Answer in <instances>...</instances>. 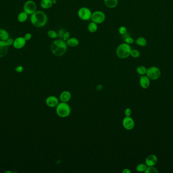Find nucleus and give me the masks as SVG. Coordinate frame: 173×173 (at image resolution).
<instances>
[{
    "label": "nucleus",
    "instance_id": "5701e85b",
    "mask_svg": "<svg viewBox=\"0 0 173 173\" xmlns=\"http://www.w3.org/2000/svg\"><path fill=\"white\" fill-rule=\"evenodd\" d=\"M147 69L144 65H139L136 69V71L138 74L140 75H145L146 74Z\"/></svg>",
    "mask_w": 173,
    "mask_h": 173
},
{
    "label": "nucleus",
    "instance_id": "f257e3e1",
    "mask_svg": "<svg viewBox=\"0 0 173 173\" xmlns=\"http://www.w3.org/2000/svg\"><path fill=\"white\" fill-rule=\"evenodd\" d=\"M30 20L32 25L37 28H42L46 25L48 21L47 14L42 11H36L30 15Z\"/></svg>",
    "mask_w": 173,
    "mask_h": 173
},
{
    "label": "nucleus",
    "instance_id": "412c9836",
    "mask_svg": "<svg viewBox=\"0 0 173 173\" xmlns=\"http://www.w3.org/2000/svg\"><path fill=\"white\" fill-rule=\"evenodd\" d=\"M135 43L138 46L141 47H145L147 45L146 39L143 37H139L136 39Z\"/></svg>",
    "mask_w": 173,
    "mask_h": 173
},
{
    "label": "nucleus",
    "instance_id": "f704fd0d",
    "mask_svg": "<svg viewBox=\"0 0 173 173\" xmlns=\"http://www.w3.org/2000/svg\"><path fill=\"white\" fill-rule=\"evenodd\" d=\"M15 70L18 73L22 72L23 70V68L22 66H18L15 68Z\"/></svg>",
    "mask_w": 173,
    "mask_h": 173
},
{
    "label": "nucleus",
    "instance_id": "4be33fe9",
    "mask_svg": "<svg viewBox=\"0 0 173 173\" xmlns=\"http://www.w3.org/2000/svg\"><path fill=\"white\" fill-rule=\"evenodd\" d=\"M88 30L91 33H95L98 30V24L91 21L88 25Z\"/></svg>",
    "mask_w": 173,
    "mask_h": 173
},
{
    "label": "nucleus",
    "instance_id": "473e14b6",
    "mask_svg": "<svg viewBox=\"0 0 173 173\" xmlns=\"http://www.w3.org/2000/svg\"><path fill=\"white\" fill-rule=\"evenodd\" d=\"M6 41V43L7 44V45L8 46H10L11 45H13V42H14V40L12 39V38H8Z\"/></svg>",
    "mask_w": 173,
    "mask_h": 173
},
{
    "label": "nucleus",
    "instance_id": "f03ea898",
    "mask_svg": "<svg viewBox=\"0 0 173 173\" xmlns=\"http://www.w3.org/2000/svg\"><path fill=\"white\" fill-rule=\"evenodd\" d=\"M67 45L63 39H58L53 41L51 45V51L56 57L63 55L67 51Z\"/></svg>",
    "mask_w": 173,
    "mask_h": 173
},
{
    "label": "nucleus",
    "instance_id": "dca6fc26",
    "mask_svg": "<svg viewBox=\"0 0 173 173\" xmlns=\"http://www.w3.org/2000/svg\"><path fill=\"white\" fill-rule=\"evenodd\" d=\"M104 3L106 7L110 8L113 9L117 7L118 5V0H104Z\"/></svg>",
    "mask_w": 173,
    "mask_h": 173
},
{
    "label": "nucleus",
    "instance_id": "aec40b11",
    "mask_svg": "<svg viewBox=\"0 0 173 173\" xmlns=\"http://www.w3.org/2000/svg\"><path fill=\"white\" fill-rule=\"evenodd\" d=\"M9 38V34L7 31L3 28H0V40L6 41Z\"/></svg>",
    "mask_w": 173,
    "mask_h": 173
},
{
    "label": "nucleus",
    "instance_id": "c756f323",
    "mask_svg": "<svg viewBox=\"0 0 173 173\" xmlns=\"http://www.w3.org/2000/svg\"><path fill=\"white\" fill-rule=\"evenodd\" d=\"M124 40H125V43H127V44H129V45L133 44V43L134 42V39H133L132 37H130V36H128V37H127L125 38L124 39Z\"/></svg>",
    "mask_w": 173,
    "mask_h": 173
},
{
    "label": "nucleus",
    "instance_id": "f3484780",
    "mask_svg": "<svg viewBox=\"0 0 173 173\" xmlns=\"http://www.w3.org/2000/svg\"><path fill=\"white\" fill-rule=\"evenodd\" d=\"M66 42L67 46H70L71 47H75L79 45V40L76 38L70 37L66 41Z\"/></svg>",
    "mask_w": 173,
    "mask_h": 173
},
{
    "label": "nucleus",
    "instance_id": "6ab92c4d",
    "mask_svg": "<svg viewBox=\"0 0 173 173\" xmlns=\"http://www.w3.org/2000/svg\"><path fill=\"white\" fill-rule=\"evenodd\" d=\"M28 15V14H27V13L25 12V11L21 12L18 15V21L20 22V23H25L27 20Z\"/></svg>",
    "mask_w": 173,
    "mask_h": 173
},
{
    "label": "nucleus",
    "instance_id": "9b49d317",
    "mask_svg": "<svg viewBox=\"0 0 173 173\" xmlns=\"http://www.w3.org/2000/svg\"><path fill=\"white\" fill-rule=\"evenodd\" d=\"M59 103V102L58 99L54 95H51L48 97L46 100V105L50 108L56 107Z\"/></svg>",
    "mask_w": 173,
    "mask_h": 173
},
{
    "label": "nucleus",
    "instance_id": "cd10ccee",
    "mask_svg": "<svg viewBox=\"0 0 173 173\" xmlns=\"http://www.w3.org/2000/svg\"><path fill=\"white\" fill-rule=\"evenodd\" d=\"M118 32L120 35H124L127 33V28L125 26H121L118 29Z\"/></svg>",
    "mask_w": 173,
    "mask_h": 173
},
{
    "label": "nucleus",
    "instance_id": "c9c22d12",
    "mask_svg": "<svg viewBox=\"0 0 173 173\" xmlns=\"http://www.w3.org/2000/svg\"><path fill=\"white\" fill-rule=\"evenodd\" d=\"M123 173H131V171L130 170H129V169H125L123 170V171H122Z\"/></svg>",
    "mask_w": 173,
    "mask_h": 173
},
{
    "label": "nucleus",
    "instance_id": "0eeeda50",
    "mask_svg": "<svg viewBox=\"0 0 173 173\" xmlns=\"http://www.w3.org/2000/svg\"><path fill=\"white\" fill-rule=\"evenodd\" d=\"M105 18L106 16L103 12L101 11H96L92 13L91 20L95 23L100 24L105 21Z\"/></svg>",
    "mask_w": 173,
    "mask_h": 173
},
{
    "label": "nucleus",
    "instance_id": "39448f33",
    "mask_svg": "<svg viewBox=\"0 0 173 173\" xmlns=\"http://www.w3.org/2000/svg\"><path fill=\"white\" fill-rule=\"evenodd\" d=\"M146 75L151 80H156L161 77V71L160 69L157 67L152 66L147 69Z\"/></svg>",
    "mask_w": 173,
    "mask_h": 173
},
{
    "label": "nucleus",
    "instance_id": "7ed1b4c3",
    "mask_svg": "<svg viewBox=\"0 0 173 173\" xmlns=\"http://www.w3.org/2000/svg\"><path fill=\"white\" fill-rule=\"evenodd\" d=\"M131 48L130 45L123 43L120 44L116 50V54L118 57L121 59H125L130 56L131 55Z\"/></svg>",
    "mask_w": 173,
    "mask_h": 173
},
{
    "label": "nucleus",
    "instance_id": "b1692460",
    "mask_svg": "<svg viewBox=\"0 0 173 173\" xmlns=\"http://www.w3.org/2000/svg\"><path fill=\"white\" fill-rule=\"evenodd\" d=\"M147 168L145 164H140L136 166V171L138 172H144Z\"/></svg>",
    "mask_w": 173,
    "mask_h": 173
},
{
    "label": "nucleus",
    "instance_id": "a211bd4d",
    "mask_svg": "<svg viewBox=\"0 0 173 173\" xmlns=\"http://www.w3.org/2000/svg\"><path fill=\"white\" fill-rule=\"evenodd\" d=\"M40 5L43 9H48L52 6L53 4L52 0H41Z\"/></svg>",
    "mask_w": 173,
    "mask_h": 173
},
{
    "label": "nucleus",
    "instance_id": "423d86ee",
    "mask_svg": "<svg viewBox=\"0 0 173 173\" xmlns=\"http://www.w3.org/2000/svg\"><path fill=\"white\" fill-rule=\"evenodd\" d=\"M92 14V11L88 7H81L78 10V17L81 20L85 21L90 20L91 18Z\"/></svg>",
    "mask_w": 173,
    "mask_h": 173
},
{
    "label": "nucleus",
    "instance_id": "9d476101",
    "mask_svg": "<svg viewBox=\"0 0 173 173\" xmlns=\"http://www.w3.org/2000/svg\"><path fill=\"white\" fill-rule=\"evenodd\" d=\"M26 43H27V41L25 39L24 37H18L14 40L13 46L15 48L20 49L25 47Z\"/></svg>",
    "mask_w": 173,
    "mask_h": 173
},
{
    "label": "nucleus",
    "instance_id": "20e7f679",
    "mask_svg": "<svg viewBox=\"0 0 173 173\" xmlns=\"http://www.w3.org/2000/svg\"><path fill=\"white\" fill-rule=\"evenodd\" d=\"M56 108L57 115L61 118H66L71 114V107L67 102H59Z\"/></svg>",
    "mask_w": 173,
    "mask_h": 173
},
{
    "label": "nucleus",
    "instance_id": "2eb2a0df",
    "mask_svg": "<svg viewBox=\"0 0 173 173\" xmlns=\"http://www.w3.org/2000/svg\"><path fill=\"white\" fill-rule=\"evenodd\" d=\"M71 97V92L67 90H65L61 93L59 99L61 102H67L68 101H70Z\"/></svg>",
    "mask_w": 173,
    "mask_h": 173
},
{
    "label": "nucleus",
    "instance_id": "72a5a7b5",
    "mask_svg": "<svg viewBox=\"0 0 173 173\" xmlns=\"http://www.w3.org/2000/svg\"><path fill=\"white\" fill-rule=\"evenodd\" d=\"M24 38L26 40V41H29V40H30V39H32V34H30V33H27V34H25Z\"/></svg>",
    "mask_w": 173,
    "mask_h": 173
},
{
    "label": "nucleus",
    "instance_id": "7c9ffc66",
    "mask_svg": "<svg viewBox=\"0 0 173 173\" xmlns=\"http://www.w3.org/2000/svg\"><path fill=\"white\" fill-rule=\"evenodd\" d=\"M132 110L130 108H127L125 110V115L126 117H130L132 115Z\"/></svg>",
    "mask_w": 173,
    "mask_h": 173
},
{
    "label": "nucleus",
    "instance_id": "2f4dec72",
    "mask_svg": "<svg viewBox=\"0 0 173 173\" xmlns=\"http://www.w3.org/2000/svg\"><path fill=\"white\" fill-rule=\"evenodd\" d=\"M71 37V34L68 31H66V33L64 34L63 37L62 39L64 41H66L68 39H69Z\"/></svg>",
    "mask_w": 173,
    "mask_h": 173
},
{
    "label": "nucleus",
    "instance_id": "c85d7f7f",
    "mask_svg": "<svg viewBox=\"0 0 173 173\" xmlns=\"http://www.w3.org/2000/svg\"><path fill=\"white\" fill-rule=\"evenodd\" d=\"M66 30L64 28H60L59 30L57 32V35H58V38L59 39H62L63 37L64 34L66 33Z\"/></svg>",
    "mask_w": 173,
    "mask_h": 173
},
{
    "label": "nucleus",
    "instance_id": "a878e982",
    "mask_svg": "<svg viewBox=\"0 0 173 173\" xmlns=\"http://www.w3.org/2000/svg\"><path fill=\"white\" fill-rule=\"evenodd\" d=\"M47 35L51 39H56L57 38H58L57 32L53 30L49 31L47 33Z\"/></svg>",
    "mask_w": 173,
    "mask_h": 173
},
{
    "label": "nucleus",
    "instance_id": "f8f14e48",
    "mask_svg": "<svg viewBox=\"0 0 173 173\" xmlns=\"http://www.w3.org/2000/svg\"><path fill=\"white\" fill-rule=\"evenodd\" d=\"M158 161V158L156 155L150 154L145 159V164L147 166H155Z\"/></svg>",
    "mask_w": 173,
    "mask_h": 173
},
{
    "label": "nucleus",
    "instance_id": "393cba45",
    "mask_svg": "<svg viewBox=\"0 0 173 173\" xmlns=\"http://www.w3.org/2000/svg\"><path fill=\"white\" fill-rule=\"evenodd\" d=\"M159 172V170L154 166H147L144 172L145 173H158Z\"/></svg>",
    "mask_w": 173,
    "mask_h": 173
},
{
    "label": "nucleus",
    "instance_id": "bb28decb",
    "mask_svg": "<svg viewBox=\"0 0 173 173\" xmlns=\"http://www.w3.org/2000/svg\"><path fill=\"white\" fill-rule=\"evenodd\" d=\"M130 55L134 58H138L140 55V53L138 50L132 49Z\"/></svg>",
    "mask_w": 173,
    "mask_h": 173
},
{
    "label": "nucleus",
    "instance_id": "6e6552de",
    "mask_svg": "<svg viewBox=\"0 0 173 173\" xmlns=\"http://www.w3.org/2000/svg\"><path fill=\"white\" fill-rule=\"evenodd\" d=\"M37 11V5L32 0H28L23 5V11L28 15H32Z\"/></svg>",
    "mask_w": 173,
    "mask_h": 173
},
{
    "label": "nucleus",
    "instance_id": "ddd939ff",
    "mask_svg": "<svg viewBox=\"0 0 173 173\" xmlns=\"http://www.w3.org/2000/svg\"><path fill=\"white\" fill-rule=\"evenodd\" d=\"M139 83L140 86L143 89H147L150 86V80L146 75H143L140 78Z\"/></svg>",
    "mask_w": 173,
    "mask_h": 173
},
{
    "label": "nucleus",
    "instance_id": "4468645a",
    "mask_svg": "<svg viewBox=\"0 0 173 173\" xmlns=\"http://www.w3.org/2000/svg\"><path fill=\"white\" fill-rule=\"evenodd\" d=\"M8 47L5 41L0 40V57H5L7 55Z\"/></svg>",
    "mask_w": 173,
    "mask_h": 173
},
{
    "label": "nucleus",
    "instance_id": "1a4fd4ad",
    "mask_svg": "<svg viewBox=\"0 0 173 173\" xmlns=\"http://www.w3.org/2000/svg\"><path fill=\"white\" fill-rule=\"evenodd\" d=\"M123 126L127 130H132L135 126L134 120L131 116H125L123 120Z\"/></svg>",
    "mask_w": 173,
    "mask_h": 173
}]
</instances>
